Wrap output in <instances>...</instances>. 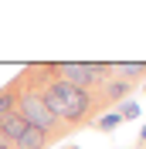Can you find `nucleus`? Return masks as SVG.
I'll use <instances>...</instances> for the list:
<instances>
[{
	"instance_id": "nucleus-1",
	"label": "nucleus",
	"mask_w": 146,
	"mask_h": 149,
	"mask_svg": "<svg viewBox=\"0 0 146 149\" xmlns=\"http://www.w3.org/2000/svg\"><path fill=\"white\" fill-rule=\"evenodd\" d=\"M37 68H41V74H44V65H37ZM20 78H24V81H31L37 92H41L44 105L55 112V115L68 125V129L88 125V122L95 119V112L105 109L99 92L75 88V85H65V81H51L48 74H44V78H34V71H31V68H24V71H20Z\"/></svg>"
},
{
	"instance_id": "nucleus-2",
	"label": "nucleus",
	"mask_w": 146,
	"mask_h": 149,
	"mask_svg": "<svg viewBox=\"0 0 146 149\" xmlns=\"http://www.w3.org/2000/svg\"><path fill=\"white\" fill-rule=\"evenodd\" d=\"M20 78V74H17ZM17 112H20V119L27 122L31 129H37V132H44L48 136V142H55V139H61V136H68V125H65L61 119H58L55 112L44 105V98H41V92H37L31 81H24L20 78V98H17Z\"/></svg>"
},
{
	"instance_id": "nucleus-3",
	"label": "nucleus",
	"mask_w": 146,
	"mask_h": 149,
	"mask_svg": "<svg viewBox=\"0 0 146 149\" xmlns=\"http://www.w3.org/2000/svg\"><path fill=\"white\" fill-rule=\"evenodd\" d=\"M24 129H27V122L20 119V112H17V109H14V112H7V115L0 119V136H4L7 142H14Z\"/></svg>"
},
{
	"instance_id": "nucleus-4",
	"label": "nucleus",
	"mask_w": 146,
	"mask_h": 149,
	"mask_svg": "<svg viewBox=\"0 0 146 149\" xmlns=\"http://www.w3.org/2000/svg\"><path fill=\"white\" fill-rule=\"evenodd\" d=\"M10 149H48V136H44V132H37V129H31V125H27V129L20 132L17 139L10 142Z\"/></svg>"
},
{
	"instance_id": "nucleus-5",
	"label": "nucleus",
	"mask_w": 146,
	"mask_h": 149,
	"mask_svg": "<svg viewBox=\"0 0 146 149\" xmlns=\"http://www.w3.org/2000/svg\"><path fill=\"white\" fill-rule=\"evenodd\" d=\"M17 98H20V78H10L4 88H0V119H4L7 112L17 109Z\"/></svg>"
},
{
	"instance_id": "nucleus-6",
	"label": "nucleus",
	"mask_w": 146,
	"mask_h": 149,
	"mask_svg": "<svg viewBox=\"0 0 146 149\" xmlns=\"http://www.w3.org/2000/svg\"><path fill=\"white\" fill-rule=\"evenodd\" d=\"M112 74H122L126 81H133V78L146 74V65H143V61H126V65H112Z\"/></svg>"
},
{
	"instance_id": "nucleus-7",
	"label": "nucleus",
	"mask_w": 146,
	"mask_h": 149,
	"mask_svg": "<svg viewBox=\"0 0 146 149\" xmlns=\"http://www.w3.org/2000/svg\"><path fill=\"white\" fill-rule=\"evenodd\" d=\"M119 119H122V122H126V119H136V115H139V105L136 102H133V98H126V102H119Z\"/></svg>"
},
{
	"instance_id": "nucleus-8",
	"label": "nucleus",
	"mask_w": 146,
	"mask_h": 149,
	"mask_svg": "<svg viewBox=\"0 0 146 149\" xmlns=\"http://www.w3.org/2000/svg\"><path fill=\"white\" fill-rule=\"evenodd\" d=\"M119 122H122V119H119V112H109V115H102V119L95 122V125H99L102 132H112V129L119 125Z\"/></svg>"
},
{
	"instance_id": "nucleus-9",
	"label": "nucleus",
	"mask_w": 146,
	"mask_h": 149,
	"mask_svg": "<svg viewBox=\"0 0 146 149\" xmlns=\"http://www.w3.org/2000/svg\"><path fill=\"white\" fill-rule=\"evenodd\" d=\"M139 142H146V125H143V129H139Z\"/></svg>"
},
{
	"instance_id": "nucleus-10",
	"label": "nucleus",
	"mask_w": 146,
	"mask_h": 149,
	"mask_svg": "<svg viewBox=\"0 0 146 149\" xmlns=\"http://www.w3.org/2000/svg\"><path fill=\"white\" fill-rule=\"evenodd\" d=\"M65 149H78V146H65Z\"/></svg>"
},
{
	"instance_id": "nucleus-11",
	"label": "nucleus",
	"mask_w": 146,
	"mask_h": 149,
	"mask_svg": "<svg viewBox=\"0 0 146 149\" xmlns=\"http://www.w3.org/2000/svg\"><path fill=\"white\" fill-rule=\"evenodd\" d=\"M143 88H146V85H143Z\"/></svg>"
}]
</instances>
